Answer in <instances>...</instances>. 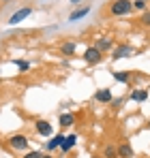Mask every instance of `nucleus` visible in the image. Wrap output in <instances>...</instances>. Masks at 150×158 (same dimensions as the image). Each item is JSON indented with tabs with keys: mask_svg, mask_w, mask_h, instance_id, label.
<instances>
[{
	"mask_svg": "<svg viewBox=\"0 0 150 158\" xmlns=\"http://www.w3.org/2000/svg\"><path fill=\"white\" fill-rule=\"evenodd\" d=\"M60 52L64 53V56H73L75 53V43H62V45H60Z\"/></svg>",
	"mask_w": 150,
	"mask_h": 158,
	"instance_id": "dca6fc26",
	"label": "nucleus"
},
{
	"mask_svg": "<svg viewBox=\"0 0 150 158\" xmlns=\"http://www.w3.org/2000/svg\"><path fill=\"white\" fill-rule=\"evenodd\" d=\"M13 62L20 66V71H22V73H26V71L30 69V62H24V60H13Z\"/></svg>",
	"mask_w": 150,
	"mask_h": 158,
	"instance_id": "6ab92c4d",
	"label": "nucleus"
},
{
	"mask_svg": "<svg viewBox=\"0 0 150 158\" xmlns=\"http://www.w3.org/2000/svg\"><path fill=\"white\" fill-rule=\"evenodd\" d=\"M88 6H84V9H79V11H73L71 15H69V22H77V19H82V17H86L88 15Z\"/></svg>",
	"mask_w": 150,
	"mask_h": 158,
	"instance_id": "ddd939ff",
	"label": "nucleus"
},
{
	"mask_svg": "<svg viewBox=\"0 0 150 158\" xmlns=\"http://www.w3.org/2000/svg\"><path fill=\"white\" fill-rule=\"evenodd\" d=\"M34 128H37V132H39L41 137H50L51 135V124L47 120H37V122H34Z\"/></svg>",
	"mask_w": 150,
	"mask_h": 158,
	"instance_id": "39448f33",
	"label": "nucleus"
},
{
	"mask_svg": "<svg viewBox=\"0 0 150 158\" xmlns=\"http://www.w3.org/2000/svg\"><path fill=\"white\" fill-rule=\"evenodd\" d=\"M112 45H114V41H112L109 36H103V39L99 41V43L95 45V47H97V49H99V52L103 53V52H107V49H112Z\"/></svg>",
	"mask_w": 150,
	"mask_h": 158,
	"instance_id": "9d476101",
	"label": "nucleus"
},
{
	"mask_svg": "<svg viewBox=\"0 0 150 158\" xmlns=\"http://www.w3.org/2000/svg\"><path fill=\"white\" fill-rule=\"evenodd\" d=\"M22 158H41V152H28V154H24Z\"/></svg>",
	"mask_w": 150,
	"mask_h": 158,
	"instance_id": "412c9836",
	"label": "nucleus"
},
{
	"mask_svg": "<svg viewBox=\"0 0 150 158\" xmlns=\"http://www.w3.org/2000/svg\"><path fill=\"white\" fill-rule=\"evenodd\" d=\"M28 137L26 135H13V137H9V145L13 148V150H17V152H24L28 150Z\"/></svg>",
	"mask_w": 150,
	"mask_h": 158,
	"instance_id": "f03ea898",
	"label": "nucleus"
},
{
	"mask_svg": "<svg viewBox=\"0 0 150 158\" xmlns=\"http://www.w3.org/2000/svg\"><path fill=\"white\" fill-rule=\"evenodd\" d=\"M41 158H54L51 154H41Z\"/></svg>",
	"mask_w": 150,
	"mask_h": 158,
	"instance_id": "4be33fe9",
	"label": "nucleus"
},
{
	"mask_svg": "<svg viewBox=\"0 0 150 158\" xmlns=\"http://www.w3.org/2000/svg\"><path fill=\"white\" fill-rule=\"evenodd\" d=\"M107 11L114 17H122V15H129L133 11V2L131 0H114V2H109V9Z\"/></svg>",
	"mask_w": 150,
	"mask_h": 158,
	"instance_id": "f257e3e1",
	"label": "nucleus"
},
{
	"mask_svg": "<svg viewBox=\"0 0 150 158\" xmlns=\"http://www.w3.org/2000/svg\"><path fill=\"white\" fill-rule=\"evenodd\" d=\"M148 98V90H135V92H131V101H135V103H144Z\"/></svg>",
	"mask_w": 150,
	"mask_h": 158,
	"instance_id": "f8f14e48",
	"label": "nucleus"
},
{
	"mask_svg": "<svg viewBox=\"0 0 150 158\" xmlns=\"http://www.w3.org/2000/svg\"><path fill=\"white\" fill-rule=\"evenodd\" d=\"M101 58H103V53L92 45V47H88L86 52H84V60L88 62V64H97V62H101Z\"/></svg>",
	"mask_w": 150,
	"mask_h": 158,
	"instance_id": "7ed1b4c3",
	"label": "nucleus"
},
{
	"mask_svg": "<svg viewBox=\"0 0 150 158\" xmlns=\"http://www.w3.org/2000/svg\"><path fill=\"white\" fill-rule=\"evenodd\" d=\"M2 2H9V0H2Z\"/></svg>",
	"mask_w": 150,
	"mask_h": 158,
	"instance_id": "b1692460",
	"label": "nucleus"
},
{
	"mask_svg": "<svg viewBox=\"0 0 150 158\" xmlns=\"http://www.w3.org/2000/svg\"><path fill=\"white\" fill-rule=\"evenodd\" d=\"M146 6H148V0H135L133 2V9H137V11H146Z\"/></svg>",
	"mask_w": 150,
	"mask_h": 158,
	"instance_id": "a211bd4d",
	"label": "nucleus"
},
{
	"mask_svg": "<svg viewBox=\"0 0 150 158\" xmlns=\"http://www.w3.org/2000/svg\"><path fill=\"white\" fill-rule=\"evenodd\" d=\"M139 22H142V24H144V26H150V13H144V15H142V19H139Z\"/></svg>",
	"mask_w": 150,
	"mask_h": 158,
	"instance_id": "aec40b11",
	"label": "nucleus"
},
{
	"mask_svg": "<svg viewBox=\"0 0 150 158\" xmlns=\"http://www.w3.org/2000/svg\"><path fill=\"white\" fill-rule=\"evenodd\" d=\"M30 13H32V9H30V6H24V9H20L17 13H13V15L9 17V24H11V26L20 24V22H22V19H26V17H28Z\"/></svg>",
	"mask_w": 150,
	"mask_h": 158,
	"instance_id": "20e7f679",
	"label": "nucleus"
},
{
	"mask_svg": "<svg viewBox=\"0 0 150 158\" xmlns=\"http://www.w3.org/2000/svg\"><path fill=\"white\" fill-rule=\"evenodd\" d=\"M131 53H133V47H131V45H120V47H116V49L112 52V58H114V60H120V58L131 56Z\"/></svg>",
	"mask_w": 150,
	"mask_h": 158,
	"instance_id": "423d86ee",
	"label": "nucleus"
},
{
	"mask_svg": "<svg viewBox=\"0 0 150 158\" xmlns=\"http://www.w3.org/2000/svg\"><path fill=\"white\" fill-rule=\"evenodd\" d=\"M75 143H77V135H67V137H64V141L60 143V150H62V152L67 154V152H69V150L73 148Z\"/></svg>",
	"mask_w": 150,
	"mask_h": 158,
	"instance_id": "0eeeda50",
	"label": "nucleus"
},
{
	"mask_svg": "<svg viewBox=\"0 0 150 158\" xmlns=\"http://www.w3.org/2000/svg\"><path fill=\"white\" fill-rule=\"evenodd\" d=\"M58 122H60L62 128H69V126H73V124H75V115H73V113H60Z\"/></svg>",
	"mask_w": 150,
	"mask_h": 158,
	"instance_id": "6e6552de",
	"label": "nucleus"
},
{
	"mask_svg": "<svg viewBox=\"0 0 150 158\" xmlns=\"http://www.w3.org/2000/svg\"><path fill=\"white\" fill-rule=\"evenodd\" d=\"M62 141H64V135H56V137H54V139H51L50 143H47V150H56V148H60V143H62Z\"/></svg>",
	"mask_w": 150,
	"mask_h": 158,
	"instance_id": "4468645a",
	"label": "nucleus"
},
{
	"mask_svg": "<svg viewBox=\"0 0 150 158\" xmlns=\"http://www.w3.org/2000/svg\"><path fill=\"white\" fill-rule=\"evenodd\" d=\"M71 2H79V0H71Z\"/></svg>",
	"mask_w": 150,
	"mask_h": 158,
	"instance_id": "5701e85b",
	"label": "nucleus"
},
{
	"mask_svg": "<svg viewBox=\"0 0 150 158\" xmlns=\"http://www.w3.org/2000/svg\"><path fill=\"white\" fill-rule=\"evenodd\" d=\"M112 75H114V79H116V81H120V83H126V81L131 79V75H129V73H125V71H114Z\"/></svg>",
	"mask_w": 150,
	"mask_h": 158,
	"instance_id": "2eb2a0df",
	"label": "nucleus"
},
{
	"mask_svg": "<svg viewBox=\"0 0 150 158\" xmlns=\"http://www.w3.org/2000/svg\"><path fill=\"white\" fill-rule=\"evenodd\" d=\"M95 101L97 103H109L112 101V90H99L95 94Z\"/></svg>",
	"mask_w": 150,
	"mask_h": 158,
	"instance_id": "9b49d317",
	"label": "nucleus"
},
{
	"mask_svg": "<svg viewBox=\"0 0 150 158\" xmlns=\"http://www.w3.org/2000/svg\"><path fill=\"white\" fill-rule=\"evenodd\" d=\"M116 154L120 158H133V148L129 143H122L120 148H116Z\"/></svg>",
	"mask_w": 150,
	"mask_h": 158,
	"instance_id": "1a4fd4ad",
	"label": "nucleus"
},
{
	"mask_svg": "<svg viewBox=\"0 0 150 158\" xmlns=\"http://www.w3.org/2000/svg\"><path fill=\"white\" fill-rule=\"evenodd\" d=\"M148 128H150V122H148Z\"/></svg>",
	"mask_w": 150,
	"mask_h": 158,
	"instance_id": "393cba45",
	"label": "nucleus"
},
{
	"mask_svg": "<svg viewBox=\"0 0 150 158\" xmlns=\"http://www.w3.org/2000/svg\"><path fill=\"white\" fill-rule=\"evenodd\" d=\"M116 148L114 145H105V150H103V158H116Z\"/></svg>",
	"mask_w": 150,
	"mask_h": 158,
	"instance_id": "f3484780",
	"label": "nucleus"
}]
</instances>
